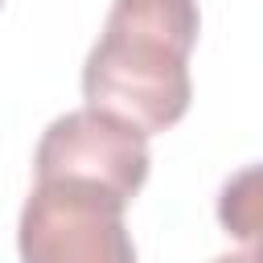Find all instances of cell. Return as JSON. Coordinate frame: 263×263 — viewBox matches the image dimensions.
Segmentation results:
<instances>
[{
  "label": "cell",
  "instance_id": "1",
  "mask_svg": "<svg viewBox=\"0 0 263 263\" xmlns=\"http://www.w3.org/2000/svg\"><path fill=\"white\" fill-rule=\"evenodd\" d=\"M197 29V0H115L82 66L86 107L144 136L173 127L193 99L189 53Z\"/></svg>",
  "mask_w": 263,
  "mask_h": 263
},
{
  "label": "cell",
  "instance_id": "3",
  "mask_svg": "<svg viewBox=\"0 0 263 263\" xmlns=\"http://www.w3.org/2000/svg\"><path fill=\"white\" fill-rule=\"evenodd\" d=\"M37 181L66 177V181H86L99 189H111L132 205V197L148 181V136L107 111L82 107L58 115L37 144Z\"/></svg>",
  "mask_w": 263,
  "mask_h": 263
},
{
  "label": "cell",
  "instance_id": "4",
  "mask_svg": "<svg viewBox=\"0 0 263 263\" xmlns=\"http://www.w3.org/2000/svg\"><path fill=\"white\" fill-rule=\"evenodd\" d=\"M218 222L255 263H263V164H247L222 185Z\"/></svg>",
  "mask_w": 263,
  "mask_h": 263
},
{
  "label": "cell",
  "instance_id": "5",
  "mask_svg": "<svg viewBox=\"0 0 263 263\" xmlns=\"http://www.w3.org/2000/svg\"><path fill=\"white\" fill-rule=\"evenodd\" d=\"M214 263H255V259H251L247 251H230V255H218Z\"/></svg>",
  "mask_w": 263,
  "mask_h": 263
},
{
  "label": "cell",
  "instance_id": "2",
  "mask_svg": "<svg viewBox=\"0 0 263 263\" xmlns=\"http://www.w3.org/2000/svg\"><path fill=\"white\" fill-rule=\"evenodd\" d=\"M123 210L127 201L111 189L66 177L37 181L16 226L21 263H136Z\"/></svg>",
  "mask_w": 263,
  "mask_h": 263
},
{
  "label": "cell",
  "instance_id": "6",
  "mask_svg": "<svg viewBox=\"0 0 263 263\" xmlns=\"http://www.w3.org/2000/svg\"><path fill=\"white\" fill-rule=\"evenodd\" d=\"M0 4H4V0H0Z\"/></svg>",
  "mask_w": 263,
  "mask_h": 263
}]
</instances>
